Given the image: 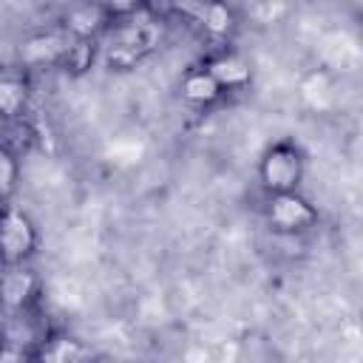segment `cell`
<instances>
[{
  "label": "cell",
  "mask_w": 363,
  "mask_h": 363,
  "mask_svg": "<svg viewBox=\"0 0 363 363\" xmlns=\"http://www.w3.org/2000/svg\"><path fill=\"white\" fill-rule=\"evenodd\" d=\"M264 218L275 235L295 238V235L315 230L320 221V213L301 190H289V193H269L267 196Z\"/></svg>",
  "instance_id": "2"
},
{
  "label": "cell",
  "mask_w": 363,
  "mask_h": 363,
  "mask_svg": "<svg viewBox=\"0 0 363 363\" xmlns=\"http://www.w3.org/2000/svg\"><path fill=\"white\" fill-rule=\"evenodd\" d=\"M179 94H182V99H184L187 105H193V108H210V105H216V102H221V99L227 96L224 85L207 71L204 62L184 71V77H182V82H179Z\"/></svg>",
  "instance_id": "8"
},
{
  "label": "cell",
  "mask_w": 363,
  "mask_h": 363,
  "mask_svg": "<svg viewBox=\"0 0 363 363\" xmlns=\"http://www.w3.org/2000/svg\"><path fill=\"white\" fill-rule=\"evenodd\" d=\"M173 9L216 43L230 40L235 31V11L227 0H173Z\"/></svg>",
  "instance_id": "4"
},
{
  "label": "cell",
  "mask_w": 363,
  "mask_h": 363,
  "mask_svg": "<svg viewBox=\"0 0 363 363\" xmlns=\"http://www.w3.org/2000/svg\"><path fill=\"white\" fill-rule=\"evenodd\" d=\"M0 241H3V267L28 264L40 250V230H37L34 218L23 207L9 201L3 207Z\"/></svg>",
  "instance_id": "3"
},
{
  "label": "cell",
  "mask_w": 363,
  "mask_h": 363,
  "mask_svg": "<svg viewBox=\"0 0 363 363\" xmlns=\"http://www.w3.org/2000/svg\"><path fill=\"white\" fill-rule=\"evenodd\" d=\"M111 23L113 20L99 0H77V3L65 6L60 28H65L74 40H96L99 43L108 34Z\"/></svg>",
  "instance_id": "5"
},
{
  "label": "cell",
  "mask_w": 363,
  "mask_h": 363,
  "mask_svg": "<svg viewBox=\"0 0 363 363\" xmlns=\"http://www.w3.org/2000/svg\"><path fill=\"white\" fill-rule=\"evenodd\" d=\"M105 6V11L111 14V20H128V17H136L145 11L147 0H99Z\"/></svg>",
  "instance_id": "14"
},
{
  "label": "cell",
  "mask_w": 363,
  "mask_h": 363,
  "mask_svg": "<svg viewBox=\"0 0 363 363\" xmlns=\"http://www.w3.org/2000/svg\"><path fill=\"white\" fill-rule=\"evenodd\" d=\"M96 40H71L68 51H65V60H62V68L71 71V74H82L91 68L94 57H96Z\"/></svg>",
  "instance_id": "13"
},
{
  "label": "cell",
  "mask_w": 363,
  "mask_h": 363,
  "mask_svg": "<svg viewBox=\"0 0 363 363\" xmlns=\"http://www.w3.org/2000/svg\"><path fill=\"white\" fill-rule=\"evenodd\" d=\"M71 40L74 37L65 28H57L48 34H34L23 45V62L26 65H62Z\"/></svg>",
  "instance_id": "9"
},
{
  "label": "cell",
  "mask_w": 363,
  "mask_h": 363,
  "mask_svg": "<svg viewBox=\"0 0 363 363\" xmlns=\"http://www.w3.org/2000/svg\"><path fill=\"white\" fill-rule=\"evenodd\" d=\"M28 79L23 74H6L0 79V111H3V119L6 122H14V119H23L26 116V108H28Z\"/></svg>",
  "instance_id": "10"
},
{
  "label": "cell",
  "mask_w": 363,
  "mask_h": 363,
  "mask_svg": "<svg viewBox=\"0 0 363 363\" xmlns=\"http://www.w3.org/2000/svg\"><path fill=\"white\" fill-rule=\"evenodd\" d=\"M3 306L6 315H20L28 312L37 303V292H40V281L31 272L28 264H14V267H3Z\"/></svg>",
  "instance_id": "6"
},
{
  "label": "cell",
  "mask_w": 363,
  "mask_h": 363,
  "mask_svg": "<svg viewBox=\"0 0 363 363\" xmlns=\"http://www.w3.org/2000/svg\"><path fill=\"white\" fill-rule=\"evenodd\" d=\"M37 357L54 360V363H77V360L91 357V349L82 346V343L74 340V337H48V340L40 346Z\"/></svg>",
  "instance_id": "11"
},
{
  "label": "cell",
  "mask_w": 363,
  "mask_h": 363,
  "mask_svg": "<svg viewBox=\"0 0 363 363\" xmlns=\"http://www.w3.org/2000/svg\"><path fill=\"white\" fill-rule=\"evenodd\" d=\"M20 176H23L20 153L3 145V153H0V190H3V201H6V204L11 201V196H14V190H17Z\"/></svg>",
  "instance_id": "12"
},
{
  "label": "cell",
  "mask_w": 363,
  "mask_h": 363,
  "mask_svg": "<svg viewBox=\"0 0 363 363\" xmlns=\"http://www.w3.org/2000/svg\"><path fill=\"white\" fill-rule=\"evenodd\" d=\"M306 176V153L292 139H278L264 147L258 159V184L264 196L301 190Z\"/></svg>",
  "instance_id": "1"
},
{
  "label": "cell",
  "mask_w": 363,
  "mask_h": 363,
  "mask_svg": "<svg viewBox=\"0 0 363 363\" xmlns=\"http://www.w3.org/2000/svg\"><path fill=\"white\" fill-rule=\"evenodd\" d=\"M204 65H207V71L224 85L227 94L244 91V88L252 82V68H250V62H247L238 51H233V48H227V45H218V48L204 60Z\"/></svg>",
  "instance_id": "7"
}]
</instances>
